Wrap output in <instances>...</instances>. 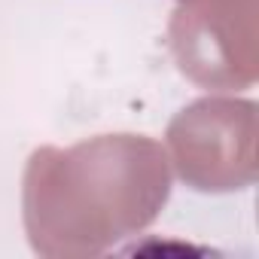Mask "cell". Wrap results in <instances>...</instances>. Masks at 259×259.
<instances>
[{
	"label": "cell",
	"mask_w": 259,
	"mask_h": 259,
	"mask_svg": "<svg viewBox=\"0 0 259 259\" xmlns=\"http://www.w3.org/2000/svg\"><path fill=\"white\" fill-rule=\"evenodd\" d=\"M168 192V159L156 141L104 135L73 150L43 147L25 174V223L37 253H101L153 223Z\"/></svg>",
	"instance_id": "6da1fadb"
},
{
	"label": "cell",
	"mask_w": 259,
	"mask_h": 259,
	"mask_svg": "<svg viewBox=\"0 0 259 259\" xmlns=\"http://www.w3.org/2000/svg\"><path fill=\"white\" fill-rule=\"evenodd\" d=\"M180 70L210 89L256 79V0H192L171 22Z\"/></svg>",
	"instance_id": "3957f363"
},
{
	"label": "cell",
	"mask_w": 259,
	"mask_h": 259,
	"mask_svg": "<svg viewBox=\"0 0 259 259\" xmlns=\"http://www.w3.org/2000/svg\"><path fill=\"white\" fill-rule=\"evenodd\" d=\"M183 4H192V0H183Z\"/></svg>",
	"instance_id": "277c9868"
},
{
	"label": "cell",
	"mask_w": 259,
	"mask_h": 259,
	"mask_svg": "<svg viewBox=\"0 0 259 259\" xmlns=\"http://www.w3.org/2000/svg\"><path fill=\"white\" fill-rule=\"evenodd\" d=\"M180 177L204 192L244 189L256 180V104L235 98L195 101L171 122Z\"/></svg>",
	"instance_id": "7a4b0ae2"
}]
</instances>
